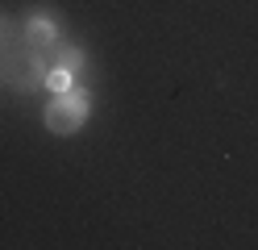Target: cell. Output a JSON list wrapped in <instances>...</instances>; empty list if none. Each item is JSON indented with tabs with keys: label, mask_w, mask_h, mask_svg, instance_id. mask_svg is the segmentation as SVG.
<instances>
[{
	"label": "cell",
	"mask_w": 258,
	"mask_h": 250,
	"mask_svg": "<svg viewBox=\"0 0 258 250\" xmlns=\"http://www.w3.org/2000/svg\"><path fill=\"white\" fill-rule=\"evenodd\" d=\"M88 121V92H58L54 105L46 109V129L58 133V138H67V133H75L79 125Z\"/></svg>",
	"instance_id": "cell-1"
},
{
	"label": "cell",
	"mask_w": 258,
	"mask_h": 250,
	"mask_svg": "<svg viewBox=\"0 0 258 250\" xmlns=\"http://www.w3.org/2000/svg\"><path fill=\"white\" fill-rule=\"evenodd\" d=\"M5 83H13V88H34V83H46V71H42V50L34 46V55H17L5 63V75H0Z\"/></svg>",
	"instance_id": "cell-2"
},
{
	"label": "cell",
	"mask_w": 258,
	"mask_h": 250,
	"mask_svg": "<svg viewBox=\"0 0 258 250\" xmlns=\"http://www.w3.org/2000/svg\"><path fill=\"white\" fill-rule=\"evenodd\" d=\"M25 42H34L38 50L54 46L58 42V13L54 9H38L34 17H29V25H25Z\"/></svg>",
	"instance_id": "cell-3"
},
{
	"label": "cell",
	"mask_w": 258,
	"mask_h": 250,
	"mask_svg": "<svg viewBox=\"0 0 258 250\" xmlns=\"http://www.w3.org/2000/svg\"><path fill=\"white\" fill-rule=\"evenodd\" d=\"M71 75H75V71H67L62 63H54L50 71H46V88H54V92H67V88H71Z\"/></svg>",
	"instance_id": "cell-4"
},
{
	"label": "cell",
	"mask_w": 258,
	"mask_h": 250,
	"mask_svg": "<svg viewBox=\"0 0 258 250\" xmlns=\"http://www.w3.org/2000/svg\"><path fill=\"white\" fill-rule=\"evenodd\" d=\"M58 63L67 67V71H79V67H84V50H79V46H62V55H58Z\"/></svg>",
	"instance_id": "cell-5"
},
{
	"label": "cell",
	"mask_w": 258,
	"mask_h": 250,
	"mask_svg": "<svg viewBox=\"0 0 258 250\" xmlns=\"http://www.w3.org/2000/svg\"><path fill=\"white\" fill-rule=\"evenodd\" d=\"M5 33H9V21H5V17H0V38H5Z\"/></svg>",
	"instance_id": "cell-6"
}]
</instances>
